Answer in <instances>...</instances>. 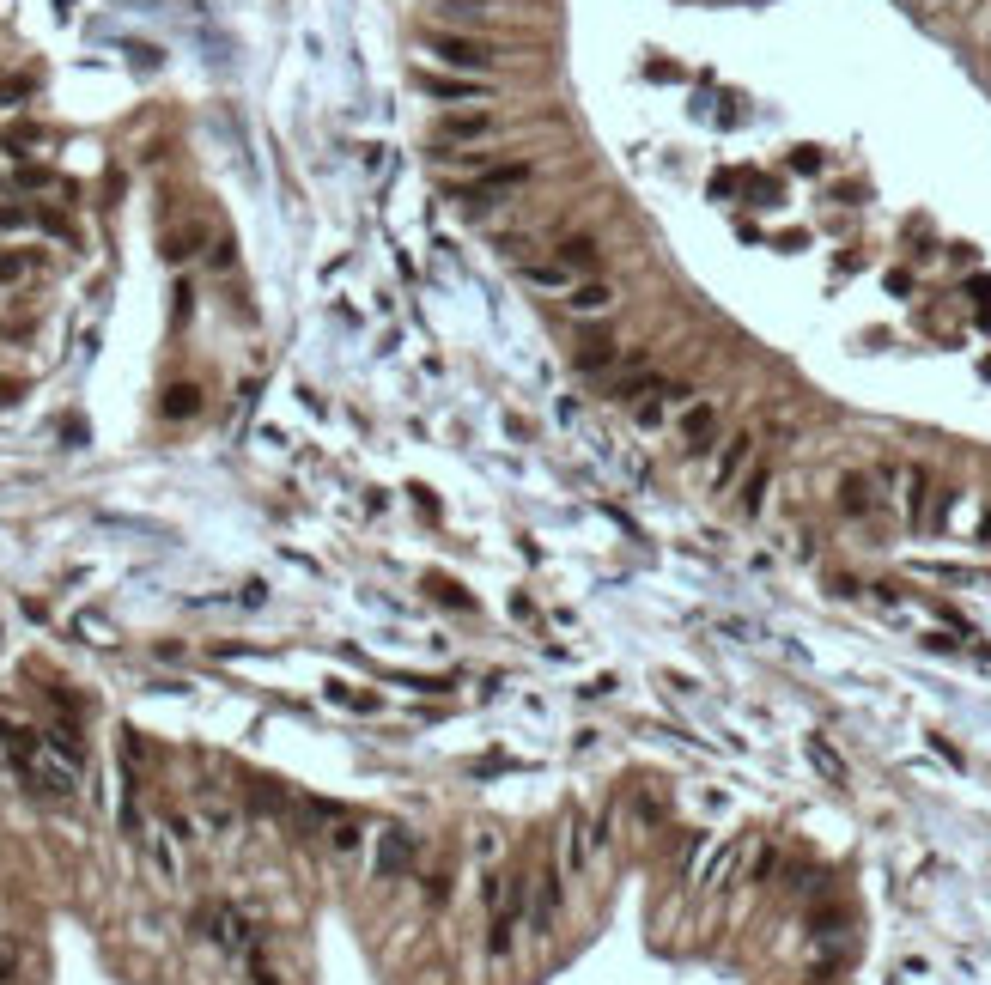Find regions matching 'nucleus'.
Here are the masks:
<instances>
[{
    "instance_id": "obj_1",
    "label": "nucleus",
    "mask_w": 991,
    "mask_h": 985,
    "mask_svg": "<svg viewBox=\"0 0 991 985\" xmlns=\"http://www.w3.org/2000/svg\"><path fill=\"white\" fill-rule=\"evenodd\" d=\"M195 925H201V937H207L213 949H225V955H250V949L262 943V925H250L232 900H207L201 913H195Z\"/></svg>"
},
{
    "instance_id": "obj_2",
    "label": "nucleus",
    "mask_w": 991,
    "mask_h": 985,
    "mask_svg": "<svg viewBox=\"0 0 991 985\" xmlns=\"http://www.w3.org/2000/svg\"><path fill=\"white\" fill-rule=\"evenodd\" d=\"M426 55H438L456 73H481V80H487V67H493V43L463 37V31H426Z\"/></svg>"
},
{
    "instance_id": "obj_3",
    "label": "nucleus",
    "mask_w": 991,
    "mask_h": 985,
    "mask_svg": "<svg viewBox=\"0 0 991 985\" xmlns=\"http://www.w3.org/2000/svg\"><path fill=\"white\" fill-rule=\"evenodd\" d=\"M499 134H505V122H499L493 110H450V116L432 128L438 146H487V140H499Z\"/></svg>"
},
{
    "instance_id": "obj_4",
    "label": "nucleus",
    "mask_w": 991,
    "mask_h": 985,
    "mask_svg": "<svg viewBox=\"0 0 991 985\" xmlns=\"http://www.w3.org/2000/svg\"><path fill=\"white\" fill-rule=\"evenodd\" d=\"M414 86H420L426 98H444V104H463V98H469V104H487V98H493V86L481 80V73H420V67H414Z\"/></svg>"
},
{
    "instance_id": "obj_5",
    "label": "nucleus",
    "mask_w": 991,
    "mask_h": 985,
    "mask_svg": "<svg viewBox=\"0 0 991 985\" xmlns=\"http://www.w3.org/2000/svg\"><path fill=\"white\" fill-rule=\"evenodd\" d=\"M675 426H681V450H688V457H700V450H712L718 444V432H724V414H718V402H688L675 414Z\"/></svg>"
},
{
    "instance_id": "obj_6",
    "label": "nucleus",
    "mask_w": 991,
    "mask_h": 985,
    "mask_svg": "<svg viewBox=\"0 0 991 985\" xmlns=\"http://www.w3.org/2000/svg\"><path fill=\"white\" fill-rule=\"evenodd\" d=\"M529 177H536V171H529L523 159H517V165H487V171H475V183H463V195H456V201L481 213L493 195H505V189H523Z\"/></svg>"
},
{
    "instance_id": "obj_7",
    "label": "nucleus",
    "mask_w": 991,
    "mask_h": 985,
    "mask_svg": "<svg viewBox=\"0 0 991 985\" xmlns=\"http://www.w3.org/2000/svg\"><path fill=\"white\" fill-rule=\"evenodd\" d=\"M554 925H560V864H542L529 882V931L554 937Z\"/></svg>"
},
{
    "instance_id": "obj_8",
    "label": "nucleus",
    "mask_w": 991,
    "mask_h": 985,
    "mask_svg": "<svg viewBox=\"0 0 991 985\" xmlns=\"http://www.w3.org/2000/svg\"><path fill=\"white\" fill-rule=\"evenodd\" d=\"M748 463H754V432H730L718 444V463H712V493H730L748 475Z\"/></svg>"
},
{
    "instance_id": "obj_9",
    "label": "nucleus",
    "mask_w": 991,
    "mask_h": 985,
    "mask_svg": "<svg viewBox=\"0 0 991 985\" xmlns=\"http://www.w3.org/2000/svg\"><path fill=\"white\" fill-rule=\"evenodd\" d=\"M195 821H201V833H207V840H238V803L232 797H219V791H201L195 797Z\"/></svg>"
},
{
    "instance_id": "obj_10",
    "label": "nucleus",
    "mask_w": 991,
    "mask_h": 985,
    "mask_svg": "<svg viewBox=\"0 0 991 985\" xmlns=\"http://www.w3.org/2000/svg\"><path fill=\"white\" fill-rule=\"evenodd\" d=\"M688 402H694V390H688V384H663V390H651V396L639 402V414H633V420H639V432H657L663 420H675Z\"/></svg>"
},
{
    "instance_id": "obj_11",
    "label": "nucleus",
    "mask_w": 991,
    "mask_h": 985,
    "mask_svg": "<svg viewBox=\"0 0 991 985\" xmlns=\"http://www.w3.org/2000/svg\"><path fill=\"white\" fill-rule=\"evenodd\" d=\"M596 846H602V821L572 815V821H566V864H572V876H584V870H590Z\"/></svg>"
},
{
    "instance_id": "obj_12",
    "label": "nucleus",
    "mask_w": 991,
    "mask_h": 985,
    "mask_svg": "<svg viewBox=\"0 0 991 985\" xmlns=\"http://www.w3.org/2000/svg\"><path fill=\"white\" fill-rule=\"evenodd\" d=\"M651 390H663V377L645 365V353H633V359L615 371V402H645Z\"/></svg>"
},
{
    "instance_id": "obj_13",
    "label": "nucleus",
    "mask_w": 991,
    "mask_h": 985,
    "mask_svg": "<svg viewBox=\"0 0 991 985\" xmlns=\"http://www.w3.org/2000/svg\"><path fill=\"white\" fill-rule=\"evenodd\" d=\"M414 864V833H402V827H384V833H377V876H402Z\"/></svg>"
},
{
    "instance_id": "obj_14",
    "label": "nucleus",
    "mask_w": 991,
    "mask_h": 985,
    "mask_svg": "<svg viewBox=\"0 0 991 985\" xmlns=\"http://www.w3.org/2000/svg\"><path fill=\"white\" fill-rule=\"evenodd\" d=\"M572 365H578V371H621V365H627V353H621V341H615V335H584V341H578V353H572Z\"/></svg>"
},
{
    "instance_id": "obj_15",
    "label": "nucleus",
    "mask_w": 991,
    "mask_h": 985,
    "mask_svg": "<svg viewBox=\"0 0 991 985\" xmlns=\"http://www.w3.org/2000/svg\"><path fill=\"white\" fill-rule=\"evenodd\" d=\"M554 262H566V268H572L578 280H596V268H602V244H596L590 232H572V238H560Z\"/></svg>"
},
{
    "instance_id": "obj_16",
    "label": "nucleus",
    "mask_w": 991,
    "mask_h": 985,
    "mask_svg": "<svg viewBox=\"0 0 991 985\" xmlns=\"http://www.w3.org/2000/svg\"><path fill=\"white\" fill-rule=\"evenodd\" d=\"M566 311H572V317H602V311H615V286H608V280H578V286L566 292Z\"/></svg>"
},
{
    "instance_id": "obj_17",
    "label": "nucleus",
    "mask_w": 991,
    "mask_h": 985,
    "mask_svg": "<svg viewBox=\"0 0 991 985\" xmlns=\"http://www.w3.org/2000/svg\"><path fill=\"white\" fill-rule=\"evenodd\" d=\"M736 858H742V840H724L718 852H706V858L694 864V882H700V888H724V882L736 876Z\"/></svg>"
},
{
    "instance_id": "obj_18",
    "label": "nucleus",
    "mask_w": 991,
    "mask_h": 985,
    "mask_svg": "<svg viewBox=\"0 0 991 985\" xmlns=\"http://www.w3.org/2000/svg\"><path fill=\"white\" fill-rule=\"evenodd\" d=\"M840 511L846 517H870L876 511V481L870 475H840Z\"/></svg>"
},
{
    "instance_id": "obj_19",
    "label": "nucleus",
    "mask_w": 991,
    "mask_h": 985,
    "mask_svg": "<svg viewBox=\"0 0 991 985\" xmlns=\"http://www.w3.org/2000/svg\"><path fill=\"white\" fill-rule=\"evenodd\" d=\"M767 487H773V469H767V463H748V475L736 481V493H742V517H760V505H767Z\"/></svg>"
},
{
    "instance_id": "obj_20",
    "label": "nucleus",
    "mask_w": 991,
    "mask_h": 985,
    "mask_svg": "<svg viewBox=\"0 0 991 985\" xmlns=\"http://www.w3.org/2000/svg\"><path fill=\"white\" fill-rule=\"evenodd\" d=\"M201 244H207V225L189 219V225H177V232H165V262H189Z\"/></svg>"
},
{
    "instance_id": "obj_21",
    "label": "nucleus",
    "mask_w": 991,
    "mask_h": 985,
    "mask_svg": "<svg viewBox=\"0 0 991 985\" xmlns=\"http://www.w3.org/2000/svg\"><path fill=\"white\" fill-rule=\"evenodd\" d=\"M523 280L529 286H548V292H572L578 286V274L566 262H523Z\"/></svg>"
},
{
    "instance_id": "obj_22",
    "label": "nucleus",
    "mask_w": 991,
    "mask_h": 985,
    "mask_svg": "<svg viewBox=\"0 0 991 985\" xmlns=\"http://www.w3.org/2000/svg\"><path fill=\"white\" fill-rule=\"evenodd\" d=\"M159 408H165V420H195V414H201V384H189V377H183V384L165 390Z\"/></svg>"
},
{
    "instance_id": "obj_23",
    "label": "nucleus",
    "mask_w": 991,
    "mask_h": 985,
    "mask_svg": "<svg viewBox=\"0 0 991 985\" xmlns=\"http://www.w3.org/2000/svg\"><path fill=\"white\" fill-rule=\"evenodd\" d=\"M809 761L821 767V779H827V785H846V761H840V754H833L821 736H809Z\"/></svg>"
},
{
    "instance_id": "obj_24",
    "label": "nucleus",
    "mask_w": 991,
    "mask_h": 985,
    "mask_svg": "<svg viewBox=\"0 0 991 985\" xmlns=\"http://www.w3.org/2000/svg\"><path fill=\"white\" fill-rule=\"evenodd\" d=\"M438 19H450V25H481V19H487V0H438Z\"/></svg>"
},
{
    "instance_id": "obj_25",
    "label": "nucleus",
    "mask_w": 991,
    "mask_h": 985,
    "mask_svg": "<svg viewBox=\"0 0 991 985\" xmlns=\"http://www.w3.org/2000/svg\"><path fill=\"white\" fill-rule=\"evenodd\" d=\"M13 183H19L25 195H43V189H61V171H49V165H19Z\"/></svg>"
},
{
    "instance_id": "obj_26",
    "label": "nucleus",
    "mask_w": 991,
    "mask_h": 985,
    "mask_svg": "<svg viewBox=\"0 0 991 985\" xmlns=\"http://www.w3.org/2000/svg\"><path fill=\"white\" fill-rule=\"evenodd\" d=\"M31 268H37V262H31L25 250H0V286H19Z\"/></svg>"
},
{
    "instance_id": "obj_27",
    "label": "nucleus",
    "mask_w": 991,
    "mask_h": 985,
    "mask_svg": "<svg viewBox=\"0 0 991 985\" xmlns=\"http://www.w3.org/2000/svg\"><path fill=\"white\" fill-rule=\"evenodd\" d=\"M25 225H37V213H31V207H19V201H0V232H25Z\"/></svg>"
},
{
    "instance_id": "obj_28",
    "label": "nucleus",
    "mask_w": 991,
    "mask_h": 985,
    "mask_svg": "<svg viewBox=\"0 0 991 985\" xmlns=\"http://www.w3.org/2000/svg\"><path fill=\"white\" fill-rule=\"evenodd\" d=\"M359 840H365L359 821H335V833H329V846H335V852H359Z\"/></svg>"
},
{
    "instance_id": "obj_29",
    "label": "nucleus",
    "mask_w": 991,
    "mask_h": 985,
    "mask_svg": "<svg viewBox=\"0 0 991 985\" xmlns=\"http://www.w3.org/2000/svg\"><path fill=\"white\" fill-rule=\"evenodd\" d=\"M791 171H809V177H815V171H821V153H815V146H797V153H791Z\"/></svg>"
},
{
    "instance_id": "obj_30",
    "label": "nucleus",
    "mask_w": 991,
    "mask_h": 985,
    "mask_svg": "<svg viewBox=\"0 0 991 985\" xmlns=\"http://www.w3.org/2000/svg\"><path fill=\"white\" fill-rule=\"evenodd\" d=\"M13 973H19V955H13L7 943H0V985H13Z\"/></svg>"
}]
</instances>
